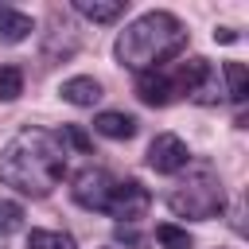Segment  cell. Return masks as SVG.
I'll return each mask as SVG.
<instances>
[{
	"label": "cell",
	"instance_id": "1",
	"mask_svg": "<svg viewBox=\"0 0 249 249\" xmlns=\"http://www.w3.org/2000/svg\"><path fill=\"white\" fill-rule=\"evenodd\" d=\"M66 175V144L47 128H19L0 148V183L19 195L43 198Z\"/></svg>",
	"mask_w": 249,
	"mask_h": 249
},
{
	"label": "cell",
	"instance_id": "2",
	"mask_svg": "<svg viewBox=\"0 0 249 249\" xmlns=\"http://www.w3.org/2000/svg\"><path fill=\"white\" fill-rule=\"evenodd\" d=\"M183 47H187V27H183L179 16L144 12L140 19H132L117 35L113 51H117L121 66H128L136 74H152V70H163V62H171Z\"/></svg>",
	"mask_w": 249,
	"mask_h": 249
},
{
	"label": "cell",
	"instance_id": "3",
	"mask_svg": "<svg viewBox=\"0 0 249 249\" xmlns=\"http://www.w3.org/2000/svg\"><path fill=\"white\" fill-rule=\"evenodd\" d=\"M167 206L179 214V218H191V222H210L226 210V191H222V179L214 175V167L198 163L195 171H187L183 183H175V191L167 195Z\"/></svg>",
	"mask_w": 249,
	"mask_h": 249
},
{
	"label": "cell",
	"instance_id": "4",
	"mask_svg": "<svg viewBox=\"0 0 249 249\" xmlns=\"http://www.w3.org/2000/svg\"><path fill=\"white\" fill-rule=\"evenodd\" d=\"M113 187H117V179H113L109 171H101V167H86V171L74 175L70 195H74L78 206H86V210H101V214H105V206H109V198H113Z\"/></svg>",
	"mask_w": 249,
	"mask_h": 249
},
{
	"label": "cell",
	"instance_id": "5",
	"mask_svg": "<svg viewBox=\"0 0 249 249\" xmlns=\"http://www.w3.org/2000/svg\"><path fill=\"white\" fill-rule=\"evenodd\" d=\"M148 206H152V191H148L140 179H117L105 214H113V218H121V222H136V218L148 214Z\"/></svg>",
	"mask_w": 249,
	"mask_h": 249
},
{
	"label": "cell",
	"instance_id": "6",
	"mask_svg": "<svg viewBox=\"0 0 249 249\" xmlns=\"http://www.w3.org/2000/svg\"><path fill=\"white\" fill-rule=\"evenodd\" d=\"M191 163V148L175 136V132H160L152 144H148V167L160 171V175H175Z\"/></svg>",
	"mask_w": 249,
	"mask_h": 249
},
{
	"label": "cell",
	"instance_id": "7",
	"mask_svg": "<svg viewBox=\"0 0 249 249\" xmlns=\"http://www.w3.org/2000/svg\"><path fill=\"white\" fill-rule=\"evenodd\" d=\"M136 97H140L144 105H152V109H163V105H171V101L179 97V89H175L171 74L152 70V74H136Z\"/></svg>",
	"mask_w": 249,
	"mask_h": 249
},
{
	"label": "cell",
	"instance_id": "8",
	"mask_svg": "<svg viewBox=\"0 0 249 249\" xmlns=\"http://www.w3.org/2000/svg\"><path fill=\"white\" fill-rule=\"evenodd\" d=\"M62 101H70V105H78V109H89V105H97L101 101V82L97 78H66L62 82Z\"/></svg>",
	"mask_w": 249,
	"mask_h": 249
},
{
	"label": "cell",
	"instance_id": "9",
	"mask_svg": "<svg viewBox=\"0 0 249 249\" xmlns=\"http://www.w3.org/2000/svg\"><path fill=\"white\" fill-rule=\"evenodd\" d=\"M31 31H35V19H31L27 12L0 4V39H4V43H23Z\"/></svg>",
	"mask_w": 249,
	"mask_h": 249
},
{
	"label": "cell",
	"instance_id": "10",
	"mask_svg": "<svg viewBox=\"0 0 249 249\" xmlns=\"http://www.w3.org/2000/svg\"><path fill=\"white\" fill-rule=\"evenodd\" d=\"M93 128H97L101 136H109V140H132V136H136V117L105 109V113L93 117Z\"/></svg>",
	"mask_w": 249,
	"mask_h": 249
},
{
	"label": "cell",
	"instance_id": "11",
	"mask_svg": "<svg viewBox=\"0 0 249 249\" xmlns=\"http://www.w3.org/2000/svg\"><path fill=\"white\" fill-rule=\"evenodd\" d=\"M74 12L93 23H113L124 16V0H74Z\"/></svg>",
	"mask_w": 249,
	"mask_h": 249
},
{
	"label": "cell",
	"instance_id": "12",
	"mask_svg": "<svg viewBox=\"0 0 249 249\" xmlns=\"http://www.w3.org/2000/svg\"><path fill=\"white\" fill-rule=\"evenodd\" d=\"M27 249H78V241L70 233H62V230H31Z\"/></svg>",
	"mask_w": 249,
	"mask_h": 249
},
{
	"label": "cell",
	"instance_id": "13",
	"mask_svg": "<svg viewBox=\"0 0 249 249\" xmlns=\"http://www.w3.org/2000/svg\"><path fill=\"white\" fill-rule=\"evenodd\" d=\"M222 74H226V93H230V101H237V105H245V97H249V78H245V66L241 62H226L222 66Z\"/></svg>",
	"mask_w": 249,
	"mask_h": 249
},
{
	"label": "cell",
	"instance_id": "14",
	"mask_svg": "<svg viewBox=\"0 0 249 249\" xmlns=\"http://www.w3.org/2000/svg\"><path fill=\"white\" fill-rule=\"evenodd\" d=\"M191 101H198V105H218V101H222V82H218V70H214V66L202 74V82L195 86Z\"/></svg>",
	"mask_w": 249,
	"mask_h": 249
},
{
	"label": "cell",
	"instance_id": "15",
	"mask_svg": "<svg viewBox=\"0 0 249 249\" xmlns=\"http://www.w3.org/2000/svg\"><path fill=\"white\" fill-rule=\"evenodd\" d=\"M19 93H23V70L4 62L0 66V101H16Z\"/></svg>",
	"mask_w": 249,
	"mask_h": 249
},
{
	"label": "cell",
	"instance_id": "16",
	"mask_svg": "<svg viewBox=\"0 0 249 249\" xmlns=\"http://www.w3.org/2000/svg\"><path fill=\"white\" fill-rule=\"evenodd\" d=\"M156 241H160L163 249H191V245H195L191 233L179 230V226H171V222H160V226H156Z\"/></svg>",
	"mask_w": 249,
	"mask_h": 249
},
{
	"label": "cell",
	"instance_id": "17",
	"mask_svg": "<svg viewBox=\"0 0 249 249\" xmlns=\"http://www.w3.org/2000/svg\"><path fill=\"white\" fill-rule=\"evenodd\" d=\"M23 230V206L19 202H0V237Z\"/></svg>",
	"mask_w": 249,
	"mask_h": 249
},
{
	"label": "cell",
	"instance_id": "18",
	"mask_svg": "<svg viewBox=\"0 0 249 249\" xmlns=\"http://www.w3.org/2000/svg\"><path fill=\"white\" fill-rule=\"evenodd\" d=\"M58 140H62V144H74L78 152H89V136H86L78 124H66V128L58 132Z\"/></svg>",
	"mask_w": 249,
	"mask_h": 249
},
{
	"label": "cell",
	"instance_id": "19",
	"mask_svg": "<svg viewBox=\"0 0 249 249\" xmlns=\"http://www.w3.org/2000/svg\"><path fill=\"white\" fill-rule=\"evenodd\" d=\"M214 39H218V43H233V39H237V35H233V31H230V27H218V31H214Z\"/></svg>",
	"mask_w": 249,
	"mask_h": 249
},
{
	"label": "cell",
	"instance_id": "20",
	"mask_svg": "<svg viewBox=\"0 0 249 249\" xmlns=\"http://www.w3.org/2000/svg\"><path fill=\"white\" fill-rule=\"evenodd\" d=\"M0 249H4V245H0Z\"/></svg>",
	"mask_w": 249,
	"mask_h": 249
}]
</instances>
